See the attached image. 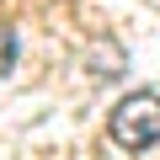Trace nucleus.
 <instances>
[{"label": "nucleus", "instance_id": "1", "mask_svg": "<svg viewBox=\"0 0 160 160\" xmlns=\"http://www.w3.org/2000/svg\"><path fill=\"white\" fill-rule=\"evenodd\" d=\"M107 133L118 149H155L160 144V96L155 91H128L112 112H107Z\"/></svg>", "mask_w": 160, "mask_h": 160}, {"label": "nucleus", "instance_id": "2", "mask_svg": "<svg viewBox=\"0 0 160 160\" xmlns=\"http://www.w3.org/2000/svg\"><path fill=\"white\" fill-rule=\"evenodd\" d=\"M11 64H16V32H11V27H0V80L11 75Z\"/></svg>", "mask_w": 160, "mask_h": 160}]
</instances>
